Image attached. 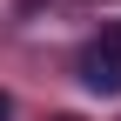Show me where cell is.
<instances>
[{"mask_svg":"<svg viewBox=\"0 0 121 121\" xmlns=\"http://www.w3.org/2000/svg\"><path fill=\"white\" fill-rule=\"evenodd\" d=\"M54 121H74V114H54Z\"/></svg>","mask_w":121,"mask_h":121,"instance_id":"obj_3","label":"cell"},{"mask_svg":"<svg viewBox=\"0 0 121 121\" xmlns=\"http://www.w3.org/2000/svg\"><path fill=\"white\" fill-rule=\"evenodd\" d=\"M7 114H13V101H7V94H0V121H7Z\"/></svg>","mask_w":121,"mask_h":121,"instance_id":"obj_2","label":"cell"},{"mask_svg":"<svg viewBox=\"0 0 121 121\" xmlns=\"http://www.w3.org/2000/svg\"><path fill=\"white\" fill-rule=\"evenodd\" d=\"M81 81L94 94H121V27H101L81 47Z\"/></svg>","mask_w":121,"mask_h":121,"instance_id":"obj_1","label":"cell"}]
</instances>
